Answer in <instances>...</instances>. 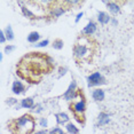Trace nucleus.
Masks as SVG:
<instances>
[{"instance_id":"f257e3e1","label":"nucleus","mask_w":134,"mask_h":134,"mask_svg":"<svg viewBox=\"0 0 134 134\" xmlns=\"http://www.w3.org/2000/svg\"><path fill=\"white\" fill-rule=\"evenodd\" d=\"M17 74L30 84H38L42 76L54 68V60L44 53H29L20 60Z\"/></svg>"},{"instance_id":"f03ea898","label":"nucleus","mask_w":134,"mask_h":134,"mask_svg":"<svg viewBox=\"0 0 134 134\" xmlns=\"http://www.w3.org/2000/svg\"><path fill=\"white\" fill-rule=\"evenodd\" d=\"M96 44L92 40L91 37L80 36L78 37L74 46V57L78 63L80 62H90L95 53Z\"/></svg>"},{"instance_id":"7ed1b4c3","label":"nucleus","mask_w":134,"mask_h":134,"mask_svg":"<svg viewBox=\"0 0 134 134\" xmlns=\"http://www.w3.org/2000/svg\"><path fill=\"white\" fill-rule=\"evenodd\" d=\"M12 134H32L36 127V120L32 115L25 114L20 118L10 120L8 123Z\"/></svg>"},{"instance_id":"20e7f679","label":"nucleus","mask_w":134,"mask_h":134,"mask_svg":"<svg viewBox=\"0 0 134 134\" xmlns=\"http://www.w3.org/2000/svg\"><path fill=\"white\" fill-rule=\"evenodd\" d=\"M70 111L72 112L74 117L76 118V120L78 123H80L81 125L85 124V111H86V101H85V97L81 94L80 99L77 101H72V103L69 105Z\"/></svg>"},{"instance_id":"39448f33","label":"nucleus","mask_w":134,"mask_h":134,"mask_svg":"<svg viewBox=\"0 0 134 134\" xmlns=\"http://www.w3.org/2000/svg\"><path fill=\"white\" fill-rule=\"evenodd\" d=\"M64 2L63 1H54L52 6L48 8V13H49V16L53 17V19H57V17L62 16L63 14L65 13V7L64 6Z\"/></svg>"},{"instance_id":"423d86ee","label":"nucleus","mask_w":134,"mask_h":134,"mask_svg":"<svg viewBox=\"0 0 134 134\" xmlns=\"http://www.w3.org/2000/svg\"><path fill=\"white\" fill-rule=\"evenodd\" d=\"M107 84L105 78L102 76L100 71L93 72L87 77V86L88 87H95V86H101V85Z\"/></svg>"},{"instance_id":"0eeeda50","label":"nucleus","mask_w":134,"mask_h":134,"mask_svg":"<svg viewBox=\"0 0 134 134\" xmlns=\"http://www.w3.org/2000/svg\"><path fill=\"white\" fill-rule=\"evenodd\" d=\"M81 91L77 90V83H76L75 80H72L71 83H70L68 90L65 91L64 93V99L66 100V101H74V100H76L77 97L79 96V94H80Z\"/></svg>"},{"instance_id":"6e6552de","label":"nucleus","mask_w":134,"mask_h":134,"mask_svg":"<svg viewBox=\"0 0 134 134\" xmlns=\"http://www.w3.org/2000/svg\"><path fill=\"white\" fill-rule=\"evenodd\" d=\"M96 28H97V26H96V23L94 22V21L91 20L90 22L87 23V25L83 29V35L87 36V37H91L92 35H94V33H95Z\"/></svg>"},{"instance_id":"1a4fd4ad","label":"nucleus","mask_w":134,"mask_h":134,"mask_svg":"<svg viewBox=\"0 0 134 134\" xmlns=\"http://www.w3.org/2000/svg\"><path fill=\"white\" fill-rule=\"evenodd\" d=\"M110 115L107 114V112H100L97 116V126H107L110 123Z\"/></svg>"},{"instance_id":"9d476101","label":"nucleus","mask_w":134,"mask_h":134,"mask_svg":"<svg viewBox=\"0 0 134 134\" xmlns=\"http://www.w3.org/2000/svg\"><path fill=\"white\" fill-rule=\"evenodd\" d=\"M92 97L94 101L96 102H101L105 99V91L103 88H96V90L93 91L92 93Z\"/></svg>"},{"instance_id":"9b49d317","label":"nucleus","mask_w":134,"mask_h":134,"mask_svg":"<svg viewBox=\"0 0 134 134\" xmlns=\"http://www.w3.org/2000/svg\"><path fill=\"white\" fill-rule=\"evenodd\" d=\"M103 4L107 5L109 12H110L112 15H117V14L120 13V7L117 2H115V1H103Z\"/></svg>"},{"instance_id":"f8f14e48","label":"nucleus","mask_w":134,"mask_h":134,"mask_svg":"<svg viewBox=\"0 0 134 134\" xmlns=\"http://www.w3.org/2000/svg\"><path fill=\"white\" fill-rule=\"evenodd\" d=\"M12 91L15 95H20V94H24L25 92V86L21 83V81L15 80L13 83V86H12Z\"/></svg>"},{"instance_id":"ddd939ff","label":"nucleus","mask_w":134,"mask_h":134,"mask_svg":"<svg viewBox=\"0 0 134 134\" xmlns=\"http://www.w3.org/2000/svg\"><path fill=\"white\" fill-rule=\"evenodd\" d=\"M111 19L112 17L108 13H105V12H97V21H99V23L102 24V25L108 24L111 21Z\"/></svg>"},{"instance_id":"4468645a","label":"nucleus","mask_w":134,"mask_h":134,"mask_svg":"<svg viewBox=\"0 0 134 134\" xmlns=\"http://www.w3.org/2000/svg\"><path fill=\"white\" fill-rule=\"evenodd\" d=\"M55 118H56V123L59 125H66L68 123H70L69 121L70 118L65 112H59V114H55Z\"/></svg>"},{"instance_id":"2eb2a0df","label":"nucleus","mask_w":134,"mask_h":134,"mask_svg":"<svg viewBox=\"0 0 134 134\" xmlns=\"http://www.w3.org/2000/svg\"><path fill=\"white\" fill-rule=\"evenodd\" d=\"M24 4H25V2H24ZM21 10H22V14L26 17V19H29V20H37V19H38L37 15H36L35 13H32V12L25 5H22V6H21Z\"/></svg>"},{"instance_id":"dca6fc26","label":"nucleus","mask_w":134,"mask_h":134,"mask_svg":"<svg viewBox=\"0 0 134 134\" xmlns=\"http://www.w3.org/2000/svg\"><path fill=\"white\" fill-rule=\"evenodd\" d=\"M21 105L24 109H32L35 107V101H33L32 97H25L21 101Z\"/></svg>"},{"instance_id":"f3484780","label":"nucleus","mask_w":134,"mask_h":134,"mask_svg":"<svg viewBox=\"0 0 134 134\" xmlns=\"http://www.w3.org/2000/svg\"><path fill=\"white\" fill-rule=\"evenodd\" d=\"M40 39V35L36 31H32L29 33L28 36V41L30 44H38V40Z\"/></svg>"},{"instance_id":"a211bd4d","label":"nucleus","mask_w":134,"mask_h":134,"mask_svg":"<svg viewBox=\"0 0 134 134\" xmlns=\"http://www.w3.org/2000/svg\"><path fill=\"white\" fill-rule=\"evenodd\" d=\"M4 31H5L6 38H7L8 41L14 40V31H13V29H12V25H10V24H8V25L6 26V29L4 30Z\"/></svg>"},{"instance_id":"6ab92c4d","label":"nucleus","mask_w":134,"mask_h":134,"mask_svg":"<svg viewBox=\"0 0 134 134\" xmlns=\"http://www.w3.org/2000/svg\"><path fill=\"white\" fill-rule=\"evenodd\" d=\"M65 130L66 132H68L69 134H79V130L78 127H76L72 123H68L65 125Z\"/></svg>"},{"instance_id":"aec40b11","label":"nucleus","mask_w":134,"mask_h":134,"mask_svg":"<svg viewBox=\"0 0 134 134\" xmlns=\"http://www.w3.org/2000/svg\"><path fill=\"white\" fill-rule=\"evenodd\" d=\"M53 48L54 49H57V51H60V49H62L63 46H64V42H63L62 39H55V40L53 41Z\"/></svg>"},{"instance_id":"412c9836","label":"nucleus","mask_w":134,"mask_h":134,"mask_svg":"<svg viewBox=\"0 0 134 134\" xmlns=\"http://www.w3.org/2000/svg\"><path fill=\"white\" fill-rule=\"evenodd\" d=\"M49 134H64V132L61 127H54L49 131Z\"/></svg>"},{"instance_id":"4be33fe9","label":"nucleus","mask_w":134,"mask_h":134,"mask_svg":"<svg viewBox=\"0 0 134 134\" xmlns=\"http://www.w3.org/2000/svg\"><path fill=\"white\" fill-rule=\"evenodd\" d=\"M42 110H44V108H42L41 104H35V107L32 108V111L36 112V114H40Z\"/></svg>"},{"instance_id":"5701e85b","label":"nucleus","mask_w":134,"mask_h":134,"mask_svg":"<svg viewBox=\"0 0 134 134\" xmlns=\"http://www.w3.org/2000/svg\"><path fill=\"white\" fill-rule=\"evenodd\" d=\"M6 103H7L8 105H16L17 104V100L14 99V97H8V99L6 100Z\"/></svg>"},{"instance_id":"b1692460","label":"nucleus","mask_w":134,"mask_h":134,"mask_svg":"<svg viewBox=\"0 0 134 134\" xmlns=\"http://www.w3.org/2000/svg\"><path fill=\"white\" fill-rule=\"evenodd\" d=\"M39 124H40L41 127H44V129L46 130V127L48 126V120H47V118H40V119H39Z\"/></svg>"},{"instance_id":"393cba45","label":"nucleus","mask_w":134,"mask_h":134,"mask_svg":"<svg viewBox=\"0 0 134 134\" xmlns=\"http://www.w3.org/2000/svg\"><path fill=\"white\" fill-rule=\"evenodd\" d=\"M14 49H15V46H14V45H7V46L5 47V53H6V54H10Z\"/></svg>"},{"instance_id":"a878e982","label":"nucleus","mask_w":134,"mask_h":134,"mask_svg":"<svg viewBox=\"0 0 134 134\" xmlns=\"http://www.w3.org/2000/svg\"><path fill=\"white\" fill-rule=\"evenodd\" d=\"M48 44H49V41H48L47 39H45V40H42L40 42H38V44H36V46L37 47H46Z\"/></svg>"},{"instance_id":"bb28decb","label":"nucleus","mask_w":134,"mask_h":134,"mask_svg":"<svg viewBox=\"0 0 134 134\" xmlns=\"http://www.w3.org/2000/svg\"><path fill=\"white\" fill-rule=\"evenodd\" d=\"M6 40H7V38H6L5 31H4V30H1V31H0V42H1V44H4Z\"/></svg>"},{"instance_id":"cd10ccee","label":"nucleus","mask_w":134,"mask_h":134,"mask_svg":"<svg viewBox=\"0 0 134 134\" xmlns=\"http://www.w3.org/2000/svg\"><path fill=\"white\" fill-rule=\"evenodd\" d=\"M84 16V13H83V12H80V13H78L77 14V16H76V20H75V22L76 23H78L79 22V21H80V19H81V17H83Z\"/></svg>"},{"instance_id":"c85d7f7f","label":"nucleus","mask_w":134,"mask_h":134,"mask_svg":"<svg viewBox=\"0 0 134 134\" xmlns=\"http://www.w3.org/2000/svg\"><path fill=\"white\" fill-rule=\"evenodd\" d=\"M33 134H49V131L48 130H41V131H37L36 133Z\"/></svg>"},{"instance_id":"c756f323","label":"nucleus","mask_w":134,"mask_h":134,"mask_svg":"<svg viewBox=\"0 0 134 134\" xmlns=\"http://www.w3.org/2000/svg\"><path fill=\"white\" fill-rule=\"evenodd\" d=\"M110 22H111V24H112L114 26H117V25H118V21H117V19H116V17H112Z\"/></svg>"},{"instance_id":"7c9ffc66","label":"nucleus","mask_w":134,"mask_h":134,"mask_svg":"<svg viewBox=\"0 0 134 134\" xmlns=\"http://www.w3.org/2000/svg\"><path fill=\"white\" fill-rule=\"evenodd\" d=\"M65 71H66V69H65V68H63V69L61 68V69H60V76H59V77H61L62 75H64V74H65Z\"/></svg>"},{"instance_id":"2f4dec72","label":"nucleus","mask_w":134,"mask_h":134,"mask_svg":"<svg viewBox=\"0 0 134 134\" xmlns=\"http://www.w3.org/2000/svg\"><path fill=\"white\" fill-rule=\"evenodd\" d=\"M21 108H22V105H21V104H16V105H15V109H16V110H19V109H21Z\"/></svg>"},{"instance_id":"473e14b6","label":"nucleus","mask_w":134,"mask_h":134,"mask_svg":"<svg viewBox=\"0 0 134 134\" xmlns=\"http://www.w3.org/2000/svg\"><path fill=\"white\" fill-rule=\"evenodd\" d=\"M4 59V53H0V61H2Z\"/></svg>"}]
</instances>
